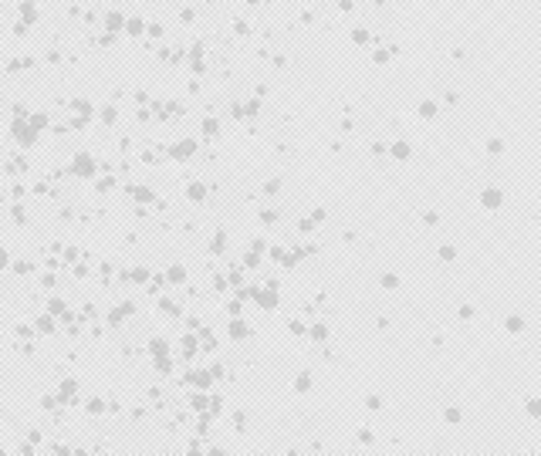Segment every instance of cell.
I'll use <instances>...</instances> for the list:
<instances>
[{"instance_id": "cell-24", "label": "cell", "mask_w": 541, "mask_h": 456, "mask_svg": "<svg viewBox=\"0 0 541 456\" xmlns=\"http://www.w3.org/2000/svg\"><path fill=\"white\" fill-rule=\"evenodd\" d=\"M264 193H268V196H277V193H281V179H268V183H264Z\"/></svg>"}, {"instance_id": "cell-2", "label": "cell", "mask_w": 541, "mask_h": 456, "mask_svg": "<svg viewBox=\"0 0 541 456\" xmlns=\"http://www.w3.org/2000/svg\"><path fill=\"white\" fill-rule=\"evenodd\" d=\"M481 206L484 209H501L504 206V193L497 186H484L481 190Z\"/></svg>"}, {"instance_id": "cell-10", "label": "cell", "mask_w": 541, "mask_h": 456, "mask_svg": "<svg viewBox=\"0 0 541 456\" xmlns=\"http://www.w3.org/2000/svg\"><path fill=\"white\" fill-rule=\"evenodd\" d=\"M436 112H440V105H436L433 98H423V101H420V118L430 122V118H436Z\"/></svg>"}, {"instance_id": "cell-25", "label": "cell", "mask_w": 541, "mask_h": 456, "mask_svg": "<svg viewBox=\"0 0 541 456\" xmlns=\"http://www.w3.org/2000/svg\"><path fill=\"white\" fill-rule=\"evenodd\" d=\"M382 287H386V291H396V287H399V277H396V274H382Z\"/></svg>"}, {"instance_id": "cell-5", "label": "cell", "mask_w": 541, "mask_h": 456, "mask_svg": "<svg viewBox=\"0 0 541 456\" xmlns=\"http://www.w3.org/2000/svg\"><path fill=\"white\" fill-rule=\"evenodd\" d=\"M193 152H196V142L193 139H183V142L169 146V159H190Z\"/></svg>"}, {"instance_id": "cell-28", "label": "cell", "mask_w": 541, "mask_h": 456, "mask_svg": "<svg viewBox=\"0 0 541 456\" xmlns=\"http://www.w3.org/2000/svg\"><path fill=\"white\" fill-rule=\"evenodd\" d=\"M389 54H392V51H386V48H379V51L372 54V61H376V64H386V61H389Z\"/></svg>"}, {"instance_id": "cell-14", "label": "cell", "mask_w": 541, "mask_h": 456, "mask_svg": "<svg viewBox=\"0 0 541 456\" xmlns=\"http://www.w3.org/2000/svg\"><path fill=\"white\" fill-rule=\"evenodd\" d=\"M166 281H169V284H183V281H186V267L173 264L169 270H166Z\"/></svg>"}, {"instance_id": "cell-22", "label": "cell", "mask_w": 541, "mask_h": 456, "mask_svg": "<svg viewBox=\"0 0 541 456\" xmlns=\"http://www.w3.org/2000/svg\"><path fill=\"white\" fill-rule=\"evenodd\" d=\"M132 196H135V200H142V203H149V200H153V193L146 190V186H132Z\"/></svg>"}, {"instance_id": "cell-7", "label": "cell", "mask_w": 541, "mask_h": 456, "mask_svg": "<svg viewBox=\"0 0 541 456\" xmlns=\"http://www.w3.org/2000/svg\"><path fill=\"white\" fill-rule=\"evenodd\" d=\"M227 331H230V338H233V342H244V338L251 335L247 321H244V318H237V314H233V321H230V328H227Z\"/></svg>"}, {"instance_id": "cell-32", "label": "cell", "mask_w": 541, "mask_h": 456, "mask_svg": "<svg viewBox=\"0 0 541 456\" xmlns=\"http://www.w3.org/2000/svg\"><path fill=\"white\" fill-rule=\"evenodd\" d=\"M210 375H213V379H223V365H220V361L210 365Z\"/></svg>"}, {"instance_id": "cell-20", "label": "cell", "mask_w": 541, "mask_h": 456, "mask_svg": "<svg viewBox=\"0 0 541 456\" xmlns=\"http://www.w3.org/2000/svg\"><path fill=\"white\" fill-rule=\"evenodd\" d=\"M210 250H213V253H223V250H227V233H223V230H220V233H216V237H213V244H210Z\"/></svg>"}, {"instance_id": "cell-13", "label": "cell", "mask_w": 541, "mask_h": 456, "mask_svg": "<svg viewBox=\"0 0 541 456\" xmlns=\"http://www.w3.org/2000/svg\"><path fill=\"white\" fill-rule=\"evenodd\" d=\"M190 409H193V412H207V409H210V399H207V396L196 389L193 396H190Z\"/></svg>"}, {"instance_id": "cell-36", "label": "cell", "mask_w": 541, "mask_h": 456, "mask_svg": "<svg viewBox=\"0 0 541 456\" xmlns=\"http://www.w3.org/2000/svg\"><path fill=\"white\" fill-rule=\"evenodd\" d=\"M352 7H355L352 0H338V10H352Z\"/></svg>"}, {"instance_id": "cell-31", "label": "cell", "mask_w": 541, "mask_h": 456, "mask_svg": "<svg viewBox=\"0 0 541 456\" xmlns=\"http://www.w3.org/2000/svg\"><path fill=\"white\" fill-rule=\"evenodd\" d=\"M129 34H142V20H139V17L129 20Z\"/></svg>"}, {"instance_id": "cell-16", "label": "cell", "mask_w": 541, "mask_h": 456, "mask_svg": "<svg viewBox=\"0 0 541 456\" xmlns=\"http://www.w3.org/2000/svg\"><path fill=\"white\" fill-rule=\"evenodd\" d=\"M311 385H315V382H311V372H301V375L294 379V392L305 396V392H311Z\"/></svg>"}, {"instance_id": "cell-26", "label": "cell", "mask_w": 541, "mask_h": 456, "mask_svg": "<svg viewBox=\"0 0 541 456\" xmlns=\"http://www.w3.org/2000/svg\"><path fill=\"white\" fill-rule=\"evenodd\" d=\"M366 409H372V412L382 409V396H366Z\"/></svg>"}, {"instance_id": "cell-15", "label": "cell", "mask_w": 541, "mask_h": 456, "mask_svg": "<svg viewBox=\"0 0 541 456\" xmlns=\"http://www.w3.org/2000/svg\"><path fill=\"white\" fill-rule=\"evenodd\" d=\"M308 335L315 338V342H328V324H325V321H315L308 328Z\"/></svg>"}, {"instance_id": "cell-35", "label": "cell", "mask_w": 541, "mask_h": 456, "mask_svg": "<svg viewBox=\"0 0 541 456\" xmlns=\"http://www.w3.org/2000/svg\"><path fill=\"white\" fill-rule=\"evenodd\" d=\"M359 439L369 446V443H372V429H359Z\"/></svg>"}, {"instance_id": "cell-8", "label": "cell", "mask_w": 541, "mask_h": 456, "mask_svg": "<svg viewBox=\"0 0 541 456\" xmlns=\"http://www.w3.org/2000/svg\"><path fill=\"white\" fill-rule=\"evenodd\" d=\"M524 328H528V321H524L521 314H507L504 318V331L507 335H524Z\"/></svg>"}, {"instance_id": "cell-1", "label": "cell", "mask_w": 541, "mask_h": 456, "mask_svg": "<svg viewBox=\"0 0 541 456\" xmlns=\"http://www.w3.org/2000/svg\"><path fill=\"white\" fill-rule=\"evenodd\" d=\"M254 301L261 304L264 311H274V307H277V284L270 281L268 287H257V291H254Z\"/></svg>"}, {"instance_id": "cell-18", "label": "cell", "mask_w": 541, "mask_h": 456, "mask_svg": "<svg viewBox=\"0 0 541 456\" xmlns=\"http://www.w3.org/2000/svg\"><path fill=\"white\" fill-rule=\"evenodd\" d=\"M443 419L450 422V426H457V422L464 419V412H460V405H446V409H443Z\"/></svg>"}, {"instance_id": "cell-9", "label": "cell", "mask_w": 541, "mask_h": 456, "mask_svg": "<svg viewBox=\"0 0 541 456\" xmlns=\"http://www.w3.org/2000/svg\"><path fill=\"white\" fill-rule=\"evenodd\" d=\"M200 132H203V139H216V135H220V122H216L213 115H207L203 125H200Z\"/></svg>"}, {"instance_id": "cell-17", "label": "cell", "mask_w": 541, "mask_h": 456, "mask_svg": "<svg viewBox=\"0 0 541 456\" xmlns=\"http://www.w3.org/2000/svg\"><path fill=\"white\" fill-rule=\"evenodd\" d=\"M524 412H528L531 419H541V399H538V396H531V399L524 402Z\"/></svg>"}, {"instance_id": "cell-11", "label": "cell", "mask_w": 541, "mask_h": 456, "mask_svg": "<svg viewBox=\"0 0 541 456\" xmlns=\"http://www.w3.org/2000/svg\"><path fill=\"white\" fill-rule=\"evenodd\" d=\"M186 200L203 203V200H207V186H203V183H190V186H186Z\"/></svg>"}, {"instance_id": "cell-30", "label": "cell", "mask_w": 541, "mask_h": 456, "mask_svg": "<svg viewBox=\"0 0 541 456\" xmlns=\"http://www.w3.org/2000/svg\"><path fill=\"white\" fill-rule=\"evenodd\" d=\"M274 220H277V209H264L261 213V223H274Z\"/></svg>"}, {"instance_id": "cell-4", "label": "cell", "mask_w": 541, "mask_h": 456, "mask_svg": "<svg viewBox=\"0 0 541 456\" xmlns=\"http://www.w3.org/2000/svg\"><path fill=\"white\" fill-rule=\"evenodd\" d=\"M389 155H392L396 162H409V155H413V146H409L406 139H396V142L389 146Z\"/></svg>"}, {"instance_id": "cell-23", "label": "cell", "mask_w": 541, "mask_h": 456, "mask_svg": "<svg viewBox=\"0 0 541 456\" xmlns=\"http://www.w3.org/2000/svg\"><path fill=\"white\" fill-rule=\"evenodd\" d=\"M352 41H355V44H369V31L366 27H355V31H352Z\"/></svg>"}, {"instance_id": "cell-29", "label": "cell", "mask_w": 541, "mask_h": 456, "mask_svg": "<svg viewBox=\"0 0 541 456\" xmlns=\"http://www.w3.org/2000/svg\"><path fill=\"white\" fill-rule=\"evenodd\" d=\"M423 223L426 227H436L440 223V213H423Z\"/></svg>"}, {"instance_id": "cell-33", "label": "cell", "mask_w": 541, "mask_h": 456, "mask_svg": "<svg viewBox=\"0 0 541 456\" xmlns=\"http://www.w3.org/2000/svg\"><path fill=\"white\" fill-rule=\"evenodd\" d=\"M487 149H490V152H494V155H497V152L504 149V142H501V139H490V146H487Z\"/></svg>"}, {"instance_id": "cell-3", "label": "cell", "mask_w": 541, "mask_h": 456, "mask_svg": "<svg viewBox=\"0 0 541 456\" xmlns=\"http://www.w3.org/2000/svg\"><path fill=\"white\" fill-rule=\"evenodd\" d=\"M186 385H193V389H200V392H207L213 385V375H210V368L203 372V368H196V372H186Z\"/></svg>"}, {"instance_id": "cell-19", "label": "cell", "mask_w": 541, "mask_h": 456, "mask_svg": "<svg viewBox=\"0 0 541 456\" xmlns=\"http://www.w3.org/2000/svg\"><path fill=\"white\" fill-rule=\"evenodd\" d=\"M149 348H153L156 358H159V355H169V342H166V338H153V342H149Z\"/></svg>"}, {"instance_id": "cell-21", "label": "cell", "mask_w": 541, "mask_h": 456, "mask_svg": "<svg viewBox=\"0 0 541 456\" xmlns=\"http://www.w3.org/2000/svg\"><path fill=\"white\" fill-rule=\"evenodd\" d=\"M457 253H460V250L453 247V244H443V247H440V260H446V264H450V260H457Z\"/></svg>"}, {"instance_id": "cell-37", "label": "cell", "mask_w": 541, "mask_h": 456, "mask_svg": "<svg viewBox=\"0 0 541 456\" xmlns=\"http://www.w3.org/2000/svg\"><path fill=\"white\" fill-rule=\"evenodd\" d=\"M247 3H261V0H247Z\"/></svg>"}, {"instance_id": "cell-12", "label": "cell", "mask_w": 541, "mask_h": 456, "mask_svg": "<svg viewBox=\"0 0 541 456\" xmlns=\"http://www.w3.org/2000/svg\"><path fill=\"white\" fill-rule=\"evenodd\" d=\"M196 355H200V342H196L193 335H186V338H183V358L190 361V358H196Z\"/></svg>"}, {"instance_id": "cell-27", "label": "cell", "mask_w": 541, "mask_h": 456, "mask_svg": "<svg viewBox=\"0 0 541 456\" xmlns=\"http://www.w3.org/2000/svg\"><path fill=\"white\" fill-rule=\"evenodd\" d=\"M288 331H291V335H308V328H305L301 321H288Z\"/></svg>"}, {"instance_id": "cell-6", "label": "cell", "mask_w": 541, "mask_h": 456, "mask_svg": "<svg viewBox=\"0 0 541 456\" xmlns=\"http://www.w3.org/2000/svg\"><path fill=\"white\" fill-rule=\"evenodd\" d=\"M233 115H237V118H254V115H261V101H257V98H247L244 105H233Z\"/></svg>"}, {"instance_id": "cell-34", "label": "cell", "mask_w": 541, "mask_h": 456, "mask_svg": "<svg viewBox=\"0 0 541 456\" xmlns=\"http://www.w3.org/2000/svg\"><path fill=\"white\" fill-rule=\"evenodd\" d=\"M460 318H464V321H470V318H474V307H470V304H464V307H460Z\"/></svg>"}]
</instances>
